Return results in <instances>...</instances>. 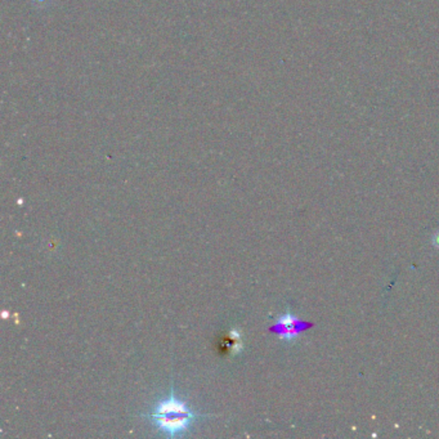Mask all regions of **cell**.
<instances>
[{
	"instance_id": "3",
	"label": "cell",
	"mask_w": 439,
	"mask_h": 439,
	"mask_svg": "<svg viewBox=\"0 0 439 439\" xmlns=\"http://www.w3.org/2000/svg\"><path fill=\"white\" fill-rule=\"evenodd\" d=\"M433 245L436 246V249H438L439 250V231L438 232H436L434 236H433Z\"/></svg>"
},
{
	"instance_id": "1",
	"label": "cell",
	"mask_w": 439,
	"mask_h": 439,
	"mask_svg": "<svg viewBox=\"0 0 439 439\" xmlns=\"http://www.w3.org/2000/svg\"><path fill=\"white\" fill-rule=\"evenodd\" d=\"M143 416L150 420L163 436L169 438L185 436L197 420L205 418L192 410L185 400L176 397L173 382L169 397L159 400L152 411Z\"/></svg>"
},
{
	"instance_id": "2",
	"label": "cell",
	"mask_w": 439,
	"mask_h": 439,
	"mask_svg": "<svg viewBox=\"0 0 439 439\" xmlns=\"http://www.w3.org/2000/svg\"><path fill=\"white\" fill-rule=\"evenodd\" d=\"M312 325L299 320L290 309L278 316L271 326L269 331L276 334L283 342L293 343L299 338L304 330L309 329Z\"/></svg>"
}]
</instances>
